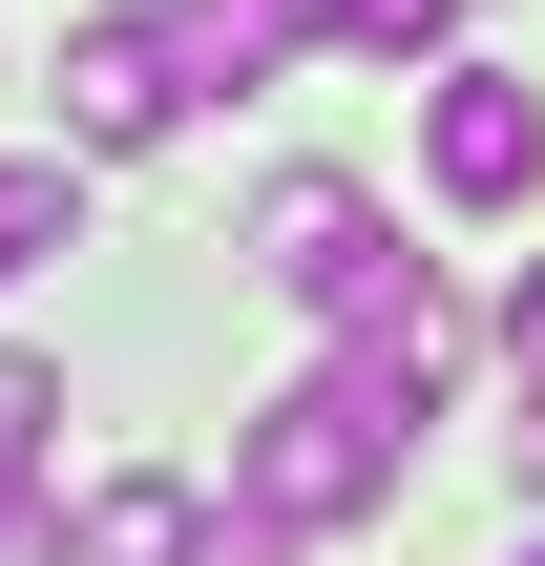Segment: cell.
Returning a JSON list of instances; mask_svg holds the SVG:
<instances>
[{
  "mask_svg": "<svg viewBox=\"0 0 545 566\" xmlns=\"http://www.w3.org/2000/svg\"><path fill=\"white\" fill-rule=\"evenodd\" d=\"M84 168H105V147H0V273L84 252Z\"/></svg>",
  "mask_w": 545,
  "mask_h": 566,
  "instance_id": "7",
  "label": "cell"
},
{
  "mask_svg": "<svg viewBox=\"0 0 545 566\" xmlns=\"http://www.w3.org/2000/svg\"><path fill=\"white\" fill-rule=\"evenodd\" d=\"M42 420H63V378H42V357H0V525H21V483H42Z\"/></svg>",
  "mask_w": 545,
  "mask_h": 566,
  "instance_id": "8",
  "label": "cell"
},
{
  "mask_svg": "<svg viewBox=\"0 0 545 566\" xmlns=\"http://www.w3.org/2000/svg\"><path fill=\"white\" fill-rule=\"evenodd\" d=\"M420 189H441V210H525L545 189V84L525 63H441V84H420Z\"/></svg>",
  "mask_w": 545,
  "mask_h": 566,
  "instance_id": "3",
  "label": "cell"
},
{
  "mask_svg": "<svg viewBox=\"0 0 545 566\" xmlns=\"http://www.w3.org/2000/svg\"><path fill=\"white\" fill-rule=\"evenodd\" d=\"M420 420H441V378H420V357H378V336H336L294 399H252L231 504H252V525H294V546H336V525H378V504H399Z\"/></svg>",
  "mask_w": 545,
  "mask_h": 566,
  "instance_id": "1",
  "label": "cell"
},
{
  "mask_svg": "<svg viewBox=\"0 0 545 566\" xmlns=\"http://www.w3.org/2000/svg\"><path fill=\"white\" fill-rule=\"evenodd\" d=\"M210 546H231V525H210L189 483H84V504H63V566H210Z\"/></svg>",
  "mask_w": 545,
  "mask_h": 566,
  "instance_id": "5",
  "label": "cell"
},
{
  "mask_svg": "<svg viewBox=\"0 0 545 566\" xmlns=\"http://www.w3.org/2000/svg\"><path fill=\"white\" fill-rule=\"evenodd\" d=\"M525 566H545V546H525Z\"/></svg>",
  "mask_w": 545,
  "mask_h": 566,
  "instance_id": "11",
  "label": "cell"
},
{
  "mask_svg": "<svg viewBox=\"0 0 545 566\" xmlns=\"http://www.w3.org/2000/svg\"><path fill=\"white\" fill-rule=\"evenodd\" d=\"M210 566H294V525H252V504H231V546H210Z\"/></svg>",
  "mask_w": 545,
  "mask_h": 566,
  "instance_id": "10",
  "label": "cell"
},
{
  "mask_svg": "<svg viewBox=\"0 0 545 566\" xmlns=\"http://www.w3.org/2000/svg\"><path fill=\"white\" fill-rule=\"evenodd\" d=\"M441 21H462V0H336V42H357V63H441Z\"/></svg>",
  "mask_w": 545,
  "mask_h": 566,
  "instance_id": "9",
  "label": "cell"
},
{
  "mask_svg": "<svg viewBox=\"0 0 545 566\" xmlns=\"http://www.w3.org/2000/svg\"><path fill=\"white\" fill-rule=\"evenodd\" d=\"M189 105H210V84H189V42H168V0H126V21H84V42H63V147H105V168H126V147H168Z\"/></svg>",
  "mask_w": 545,
  "mask_h": 566,
  "instance_id": "4",
  "label": "cell"
},
{
  "mask_svg": "<svg viewBox=\"0 0 545 566\" xmlns=\"http://www.w3.org/2000/svg\"><path fill=\"white\" fill-rule=\"evenodd\" d=\"M252 273H273L294 315H357V294L399 273V231H378L357 168H273V189H252Z\"/></svg>",
  "mask_w": 545,
  "mask_h": 566,
  "instance_id": "2",
  "label": "cell"
},
{
  "mask_svg": "<svg viewBox=\"0 0 545 566\" xmlns=\"http://www.w3.org/2000/svg\"><path fill=\"white\" fill-rule=\"evenodd\" d=\"M294 21H315V0H168V42H189V84H210V105H231V84H273V63H294Z\"/></svg>",
  "mask_w": 545,
  "mask_h": 566,
  "instance_id": "6",
  "label": "cell"
}]
</instances>
